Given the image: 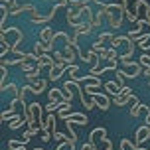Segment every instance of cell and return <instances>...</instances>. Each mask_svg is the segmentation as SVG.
<instances>
[{
  "instance_id": "7",
  "label": "cell",
  "mask_w": 150,
  "mask_h": 150,
  "mask_svg": "<svg viewBox=\"0 0 150 150\" xmlns=\"http://www.w3.org/2000/svg\"><path fill=\"white\" fill-rule=\"evenodd\" d=\"M67 22L71 28H77L81 24V10L73 6H67Z\"/></svg>"
},
{
  "instance_id": "28",
  "label": "cell",
  "mask_w": 150,
  "mask_h": 150,
  "mask_svg": "<svg viewBox=\"0 0 150 150\" xmlns=\"http://www.w3.org/2000/svg\"><path fill=\"white\" fill-rule=\"evenodd\" d=\"M127 18H128L130 24H136V20H138V12H136L134 8H132V10H127Z\"/></svg>"
},
{
  "instance_id": "31",
  "label": "cell",
  "mask_w": 150,
  "mask_h": 150,
  "mask_svg": "<svg viewBox=\"0 0 150 150\" xmlns=\"http://www.w3.org/2000/svg\"><path fill=\"white\" fill-rule=\"evenodd\" d=\"M140 112H142V103H138V105L130 107V117H132V119H136Z\"/></svg>"
},
{
  "instance_id": "19",
  "label": "cell",
  "mask_w": 150,
  "mask_h": 150,
  "mask_svg": "<svg viewBox=\"0 0 150 150\" xmlns=\"http://www.w3.org/2000/svg\"><path fill=\"white\" fill-rule=\"evenodd\" d=\"M42 65H38V67H34L32 71H28V73H24V77L28 79V81H36V79H40V75H42Z\"/></svg>"
},
{
  "instance_id": "25",
  "label": "cell",
  "mask_w": 150,
  "mask_h": 150,
  "mask_svg": "<svg viewBox=\"0 0 150 150\" xmlns=\"http://www.w3.org/2000/svg\"><path fill=\"white\" fill-rule=\"evenodd\" d=\"M8 65H4V63H2V65H0V71H2V77H0V89H2V87H4V85H6V77L10 73H8Z\"/></svg>"
},
{
  "instance_id": "22",
  "label": "cell",
  "mask_w": 150,
  "mask_h": 150,
  "mask_svg": "<svg viewBox=\"0 0 150 150\" xmlns=\"http://www.w3.org/2000/svg\"><path fill=\"white\" fill-rule=\"evenodd\" d=\"M24 122H26V120H22V117H20V115H14V117L10 119V122H8V127L12 128V130H18Z\"/></svg>"
},
{
  "instance_id": "4",
  "label": "cell",
  "mask_w": 150,
  "mask_h": 150,
  "mask_svg": "<svg viewBox=\"0 0 150 150\" xmlns=\"http://www.w3.org/2000/svg\"><path fill=\"white\" fill-rule=\"evenodd\" d=\"M125 65V69H122V73H125V77H130V79H134V77H138V75H142L144 67L140 65V61H125L122 63Z\"/></svg>"
},
{
  "instance_id": "30",
  "label": "cell",
  "mask_w": 150,
  "mask_h": 150,
  "mask_svg": "<svg viewBox=\"0 0 150 150\" xmlns=\"http://www.w3.org/2000/svg\"><path fill=\"white\" fill-rule=\"evenodd\" d=\"M138 61H140V65H142L144 69H146V67L150 69V53H142V55H140V59H138Z\"/></svg>"
},
{
  "instance_id": "5",
  "label": "cell",
  "mask_w": 150,
  "mask_h": 150,
  "mask_svg": "<svg viewBox=\"0 0 150 150\" xmlns=\"http://www.w3.org/2000/svg\"><path fill=\"white\" fill-rule=\"evenodd\" d=\"M47 97H50V101H55V103H71L73 101V93L69 91V93H65V89H50V93H47Z\"/></svg>"
},
{
  "instance_id": "38",
  "label": "cell",
  "mask_w": 150,
  "mask_h": 150,
  "mask_svg": "<svg viewBox=\"0 0 150 150\" xmlns=\"http://www.w3.org/2000/svg\"><path fill=\"white\" fill-rule=\"evenodd\" d=\"M120 93H125V95H132V89H130V87H122Z\"/></svg>"
},
{
  "instance_id": "33",
  "label": "cell",
  "mask_w": 150,
  "mask_h": 150,
  "mask_svg": "<svg viewBox=\"0 0 150 150\" xmlns=\"http://www.w3.org/2000/svg\"><path fill=\"white\" fill-rule=\"evenodd\" d=\"M53 61H55V63H63V61H65L63 52H53ZM65 63H67V61H65Z\"/></svg>"
},
{
  "instance_id": "8",
  "label": "cell",
  "mask_w": 150,
  "mask_h": 150,
  "mask_svg": "<svg viewBox=\"0 0 150 150\" xmlns=\"http://www.w3.org/2000/svg\"><path fill=\"white\" fill-rule=\"evenodd\" d=\"M150 138V127L148 125H142V127L136 130V134H134V144L136 146H140L142 142H146Z\"/></svg>"
},
{
  "instance_id": "24",
  "label": "cell",
  "mask_w": 150,
  "mask_h": 150,
  "mask_svg": "<svg viewBox=\"0 0 150 150\" xmlns=\"http://www.w3.org/2000/svg\"><path fill=\"white\" fill-rule=\"evenodd\" d=\"M112 38H115V36H112L111 32H103V34L99 36V42L105 45V44H111V42H112Z\"/></svg>"
},
{
  "instance_id": "36",
  "label": "cell",
  "mask_w": 150,
  "mask_h": 150,
  "mask_svg": "<svg viewBox=\"0 0 150 150\" xmlns=\"http://www.w3.org/2000/svg\"><path fill=\"white\" fill-rule=\"evenodd\" d=\"M81 150H99V148H97V146H95V144H93V142L89 140V142H85V144L81 146Z\"/></svg>"
},
{
  "instance_id": "9",
  "label": "cell",
  "mask_w": 150,
  "mask_h": 150,
  "mask_svg": "<svg viewBox=\"0 0 150 150\" xmlns=\"http://www.w3.org/2000/svg\"><path fill=\"white\" fill-rule=\"evenodd\" d=\"M47 89V79H36V81H30V91L34 95H40Z\"/></svg>"
},
{
  "instance_id": "35",
  "label": "cell",
  "mask_w": 150,
  "mask_h": 150,
  "mask_svg": "<svg viewBox=\"0 0 150 150\" xmlns=\"http://www.w3.org/2000/svg\"><path fill=\"white\" fill-rule=\"evenodd\" d=\"M53 140H59V142H63V140H67V136L63 134V132H57V130H55V132H53Z\"/></svg>"
},
{
  "instance_id": "12",
  "label": "cell",
  "mask_w": 150,
  "mask_h": 150,
  "mask_svg": "<svg viewBox=\"0 0 150 150\" xmlns=\"http://www.w3.org/2000/svg\"><path fill=\"white\" fill-rule=\"evenodd\" d=\"M65 120H71V122H75V125H87V122H89L83 112H69Z\"/></svg>"
},
{
  "instance_id": "15",
  "label": "cell",
  "mask_w": 150,
  "mask_h": 150,
  "mask_svg": "<svg viewBox=\"0 0 150 150\" xmlns=\"http://www.w3.org/2000/svg\"><path fill=\"white\" fill-rule=\"evenodd\" d=\"M107 136V130L103 127H99V128H93L91 130V134H89V140L91 142H97V140H101V138H105Z\"/></svg>"
},
{
  "instance_id": "27",
  "label": "cell",
  "mask_w": 150,
  "mask_h": 150,
  "mask_svg": "<svg viewBox=\"0 0 150 150\" xmlns=\"http://www.w3.org/2000/svg\"><path fill=\"white\" fill-rule=\"evenodd\" d=\"M57 150H75V144L67 138V140H63V142H61L59 146H57Z\"/></svg>"
},
{
  "instance_id": "10",
  "label": "cell",
  "mask_w": 150,
  "mask_h": 150,
  "mask_svg": "<svg viewBox=\"0 0 150 150\" xmlns=\"http://www.w3.org/2000/svg\"><path fill=\"white\" fill-rule=\"evenodd\" d=\"M63 55H65V61L71 65V63H75V55H79V53H77V47L73 44H67L63 50Z\"/></svg>"
},
{
  "instance_id": "14",
  "label": "cell",
  "mask_w": 150,
  "mask_h": 150,
  "mask_svg": "<svg viewBox=\"0 0 150 150\" xmlns=\"http://www.w3.org/2000/svg\"><path fill=\"white\" fill-rule=\"evenodd\" d=\"M53 36H55V34H53V30L50 28V26H44V28L40 30V40H42V42H47V44H52Z\"/></svg>"
},
{
  "instance_id": "37",
  "label": "cell",
  "mask_w": 150,
  "mask_h": 150,
  "mask_svg": "<svg viewBox=\"0 0 150 150\" xmlns=\"http://www.w3.org/2000/svg\"><path fill=\"white\" fill-rule=\"evenodd\" d=\"M36 6L34 4H22V12H34Z\"/></svg>"
},
{
  "instance_id": "26",
  "label": "cell",
  "mask_w": 150,
  "mask_h": 150,
  "mask_svg": "<svg viewBox=\"0 0 150 150\" xmlns=\"http://www.w3.org/2000/svg\"><path fill=\"white\" fill-rule=\"evenodd\" d=\"M2 91H8V93H12L14 97H18V95H20V91H18V87H16L14 83H10V85H4V87H2Z\"/></svg>"
},
{
  "instance_id": "11",
  "label": "cell",
  "mask_w": 150,
  "mask_h": 150,
  "mask_svg": "<svg viewBox=\"0 0 150 150\" xmlns=\"http://www.w3.org/2000/svg\"><path fill=\"white\" fill-rule=\"evenodd\" d=\"M81 22H85V24H91V26L95 24V14H93V10L89 8V4L81 8Z\"/></svg>"
},
{
  "instance_id": "2",
  "label": "cell",
  "mask_w": 150,
  "mask_h": 150,
  "mask_svg": "<svg viewBox=\"0 0 150 150\" xmlns=\"http://www.w3.org/2000/svg\"><path fill=\"white\" fill-rule=\"evenodd\" d=\"M99 89H101V85H85V91H87V95H91V101H93V103H95L101 111L105 112V111H109L111 101H109V97H107V95L99 93Z\"/></svg>"
},
{
  "instance_id": "20",
  "label": "cell",
  "mask_w": 150,
  "mask_h": 150,
  "mask_svg": "<svg viewBox=\"0 0 150 150\" xmlns=\"http://www.w3.org/2000/svg\"><path fill=\"white\" fill-rule=\"evenodd\" d=\"M53 63H55L53 57H50L47 53H44V55H40V57H38V65H42V67H52Z\"/></svg>"
},
{
  "instance_id": "16",
  "label": "cell",
  "mask_w": 150,
  "mask_h": 150,
  "mask_svg": "<svg viewBox=\"0 0 150 150\" xmlns=\"http://www.w3.org/2000/svg\"><path fill=\"white\" fill-rule=\"evenodd\" d=\"M103 87H105V89L109 91L111 95H115V97H117V95H119V93H120V89H122V87H120V83H119V81H107L105 85H103Z\"/></svg>"
},
{
  "instance_id": "32",
  "label": "cell",
  "mask_w": 150,
  "mask_h": 150,
  "mask_svg": "<svg viewBox=\"0 0 150 150\" xmlns=\"http://www.w3.org/2000/svg\"><path fill=\"white\" fill-rule=\"evenodd\" d=\"M6 16H10V12H8V8L2 4V8H0V24H2V26L6 22Z\"/></svg>"
},
{
  "instance_id": "18",
  "label": "cell",
  "mask_w": 150,
  "mask_h": 150,
  "mask_svg": "<svg viewBox=\"0 0 150 150\" xmlns=\"http://www.w3.org/2000/svg\"><path fill=\"white\" fill-rule=\"evenodd\" d=\"M91 32H93V26H91V24H85V22H81L77 28H75V34H77V36H83V34L89 36Z\"/></svg>"
},
{
  "instance_id": "6",
  "label": "cell",
  "mask_w": 150,
  "mask_h": 150,
  "mask_svg": "<svg viewBox=\"0 0 150 150\" xmlns=\"http://www.w3.org/2000/svg\"><path fill=\"white\" fill-rule=\"evenodd\" d=\"M67 69H69V63H65V61H63V63H53L52 67H50V75H47L50 81H57Z\"/></svg>"
},
{
  "instance_id": "23",
  "label": "cell",
  "mask_w": 150,
  "mask_h": 150,
  "mask_svg": "<svg viewBox=\"0 0 150 150\" xmlns=\"http://www.w3.org/2000/svg\"><path fill=\"white\" fill-rule=\"evenodd\" d=\"M61 105H63V103H55V101H50V103H47L44 109H45V112H53V111H59Z\"/></svg>"
},
{
  "instance_id": "13",
  "label": "cell",
  "mask_w": 150,
  "mask_h": 150,
  "mask_svg": "<svg viewBox=\"0 0 150 150\" xmlns=\"http://www.w3.org/2000/svg\"><path fill=\"white\" fill-rule=\"evenodd\" d=\"M134 10L136 12H144V14H146V20L150 22V4L146 2V0H136Z\"/></svg>"
},
{
  "instance_id": "29",
  "label": "cell",
  "mask_w": 150,
  "mask_h": 150,
  "mask_svg": "<svg viewBox=\"0 0 150 150\" xmlns=\"http://www.w3.org/2000/svg\"><path fill=\"white\" fill-rule=\"evenodd\" d=\"M120 150H134V142H130L128 138L120 140Z\"/></svg>"
},
{
  "instance_id": "21",
  "label": "cell",
  "mask_w": 150,
  "mask_h": 150,
  "mask_svg": "<svg viewBox=\"0 0 150 150\" xmlns=\"http://www.w3.org/2000/svg\"><path fill=\"white\" fill-rule=\"evenodd\" d=\"M26 148V142L24 140H16V138H10L8 140V150H24Z\"/></svg>"
},
{
  "instance_id": "1",
  "label": "cell",
  "mask_w": 150,
  "mask_h": 150,
  "mask_svg": "<svg viewBox=\"0 0 150 150\" xmlns=\"http://www.w3.org/2000/svg\"><path fill=\"white\" fill-rule=\"evenodd\" d=\"M103 10H105V18H107V22H109V26L119 30L120 26H122V16L127 14V8L122 6V4H105Z\"/></svg>"
},
{
  "instance_id": "17",
  "label": "cell",
  "mask_w": 150,
  "mask_h": 150,
  "mask_svg": "<svg viewBox=\"0 0 150 150\" xmlns=\"http://www.w3.org/2000/svg\"><path fill=\"white\" fill-rule=\"evenodd\" d=\"M18 67H20V71L22 73H28V71H32L34 67H38V61H30V59H22L20 63H18Z\"/></svg>"
},
{
  "instance_id": "3",
  "label": "cell",
  "mask_w": 150,
  "mask_h": 150,
  "mask_svg": "<svg viewBox=\"0 0 150 150\" xmlns=\"http://www.w3.org/2000/svg\"><path fill=\"white\" fill-rule=\"evenodd\" d=\"M0 38H4L12 47H18V44H22V40H24V34H22V30L16 28V26H12V28H4V26H2Z\"/></svg>"
},
{
  "instance_id": "34",
  "label": "cell",
  "mask_w": 150,
  "mask_h": 150,
  "mask_svg": "<svg viewBox=\"0 0 150 150\" xmlns=\"http://www.w3.org/2000/svg\"><path fill=\"white\" fill-rule=\"evenodd\" d=\"M32 136H34V132H32L30 128H28V130H26V132H24V134H22V140H24V142H26V144H28V142H30V140H32Z\"/></svg>"
}]
</instances>
